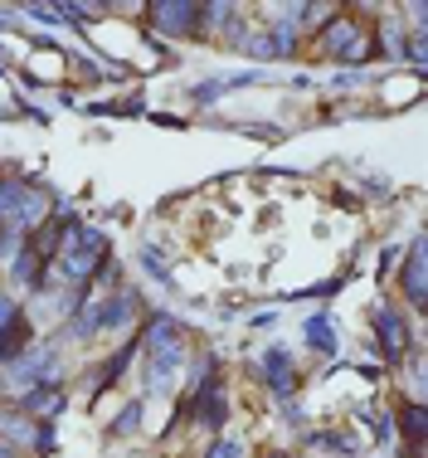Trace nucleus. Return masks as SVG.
I'll return each mask as SVG.
<instances>
[{"label": "nucleus", "instance_id": "obj_4", "mask_svg": "<svg viewBox=\"0 0 428 458\" xmlns=\"http://www.w3.org/2000/svg\"><path fill=\"white\" fill-rule=\"evenodd\" d=\"M404 288H409L414 308H424V239H414V254L404 264Z\"/></svg>", "mask_w": 428, "mask_h": 458}, {"label": "nucleus", "instance_id": "obj_1", "mask_svg": "<svg viewBox=\"0 0 428 458\" xmlns=\"http://www.w3.org/2000/svg\"><path fill=\"white\" fill-rule=\"evenodd\" d=\"M151 20L161 25V35H175V39H195V35L205 30L200 5H175V0L156 5V10H151Z\"/></svg>", "mask_w": 428, "mask_h": 458}, {"label": "nucleus", "instance_id": "obj_6", "mask_svg": "<svg viewBox=\"0 0 428 458\" xmlns=\"http://www.w3.org/2000/svg\"><path fill=\"white\" fill-rule=\"evenodd\" d=\"M25 405H29V414H44V420H54V414L63 410V390H59V386H39L35 395L25 400Z\"/></svg>", "mask_w": 428, "mask_h": 458}, {"label": "nucleus", "instance_id": "obj_7", "mask_svg": "<svg viewBox=\"0 0 428 458\" xmlns=\"http://www.w3.org/2000/svg\"><path fill=\"white\" fill-rule=\"evenodd\" d=\"M141 259H147V274H151V278L171 283V264H166V254H156V249H147Z\"/></svg>", "mask_w": 428, "mask_h": 458}, {"label": "nucleus", "instance_id": "obj_3", "mask_svg": "<svg viewBox=\"0 0 428 458\" xmlns=\"http://www.w3.org/2000/svg\"><path fill=\"white\" fill-rule=\"evenodd\" d=\"M263 376H268V390H273V395H282V400L298 390V376H292V356L278 352V346L263 356Z\"/></svg>", "mask_w": 428, "mask_h": 458}, {"label": "nucleus", "instance_id": "obj_8", "mask_svg": "<svg viewBox=\"0 0 428 458\" xmlns=\"http://www.w3.org/2000/svg\"><path fill=\"white\" fill-rule=\"evenodd\" d=\"M404 434H409L414 444L424 439V410H419V405H409V410H404Z\"/></svg>", "mask_w": 428, "mask_h": 458}, {"label": "nucleus", "instance_id": "obj_9", "mask_svg": "<svg viewBox=\"0 0 428 458\" xmlns=\"http://www.w3.org/2000/svg\"><path fill=\"white\" fill-rule=\"evenodd\" d=\"M137 420H141V405H137V400H131V405H127L122 414H117L113 434H131V429H137Z\"/></svg>", "mask_w": 428, "mask_h": 458}, {"label": "nucleus", "instance_id": "obj_5", "mask_svg": "<svg viewBox=\"0 0 428 458\" xmlns=\"http://www.w3.org/2000/svg\"><path fill=\"white\" fill-rule=\"evenodd\" d=\"M306 346L322 356H336V332H331V318H312L306 322Z\"/></svg>", "mask_w": 428, "mask_h": 458}, {"label": "nucleus", "instance_id": "obj_10", "mask_svg": "<svg viewBox=\"0 0 428 458\" xmlns=\"http://www.w3.org/2000/svg\"><path fill=\"white\" fill-rule=\"evenodd\" d=\"M15 322H20V302L0 293V332H5V327H15Z\"/></svg>", "mask_w": 428, "mask_h": 458}, {"label": "nucleus", "instance_id": "obj_11", "mask_svg": "<svg viewBox=\"0 0 428 458\" xmlns=\"http://www.w3.org/2000/svg\"><path fill=\"white\" fill-rule=\"evenodd\" d=\"M205 458H244V444H239V439H219Z\"/></svg>", "mask_w": 428, "mask_h": 458}, {"label": "nucleus", "instance_id": "obj_2", "mask_svg": "<svg viewBox=\"0 0 428 458\" xmlns=\"http://www.w3.org/2000/svg\"><path fill=\"white\" fill-rule=\"evenodd\" d=\"M375 332H380V346H385L390 361H399L404 352H409V327L394 308H375Z\"/></svg>", "mask_w": 428, "mask_h": 458}]
</instances>
